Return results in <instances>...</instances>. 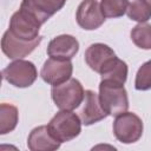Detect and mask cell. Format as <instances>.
<instances>
[{
    "instance_id": "cell-6",
    "label": "cell",
    "mask_w": 151,
    "mask_h": 151,
    "mask_svg": "<svg viewBox=\"0 0 151 151\" xmlns=\"http://www.w3.org/2000/svg\"><path fill=\"white\" fill-rule=\"evenodd\" d=\"M41 24L28 12L22 8L17 11L11 20H9V28L8 31L17 38L22 40H34L39 35Z\"/></svg>"
},
{
    "instance_id": "cell-12",
    "label": "cell",
    "mask_w": 151,
    "mask_h": 151,
    "mask_svg": "<svg viewBox=\"0 0 151 151\" xmlns=\"http://www.w3.org/2000/svg\"><path fill=\"white\" fill-rule=\"evenodd\" d=\"M109 114L106 111L103 109L100 100H99V94H97L92 90L85 91V97H84V104L80 110V119L81 123L86 126L93 125L103 119H105Z\"/></svg>"
},
{
    "instance_id": "cell-20",
    "label": "cell",
    "mask_w": 151,
    "mask_h": 151,
    "mask_svg": "<svg viewBox=\"0 0 151 151\" xmlns=\"http://www.w3.org/2000/svg\"><path fill=\"white\" fill-rule=\"evenodd\" d=\"M134 87L138 91H146L151 88V60H147L138 68Z\"/></svg>"
},
{
    "instance_id": "cell-13",
    "label": "cell",
    "mask_w": 151,
    "mask_h": 151,
    "mask_svg": "<svg viewBox=\"0 0 151 151\" xmlns=\"http://www.w3.org/2000/svg\"><path fill=\"white\" fill-rule=\"evenodd\" d=\"M116 57V53L113 50L101 42L92 44L87 47L85 51V61L90 66L91 70L99 73L103 71V68L109 64L110 60H112Z\"/></svg>"
},
{
    "instance_id": "cell-2",
    "label": "cell",
    "mask_w": 151,
    "mask_h": 151,
    "mask_svg": "<svg viewBox=\"0 0 151 151\" xmlns=\"http://www.w3.org/2000/svg\"><path fill=\"white\" fill-rule=\"evenodd\" d=\"M47 127L57 140L65 143L79 136L81 131V119L72 111L61 110L54 114Z\"/></svg>"
},
{
    "instance_id": "cell-19",
    "label": "cell",
    "mask_w": 151,
    "mask_h": 151,
    "mask_svg": "<svg viewBox=\"0 0 151 151\" xmlns=\"http://www.w3.org/2000/svg\"><path fill=\"white\" fill-rule=\"evenodd\" d=\"M129 0H101L100 8L105 18H119L126 13Z\"/></svg>"
},
{
    "instance_id": "cell-15",
    "label": "cell",
    "mask_w": 151,
    "mask_h": 151,
    "mask_svg": "<svg viewBox=\"0 0 151 151\" xmlns=\"http://www.w3.org/2000/svg\"><path fill=\"white\" fill-rule=\"evenodd\" d=\"M101 80H110L124 84L127 79V65L122 59L114 57L100 72Z\"/></svg>"
},
{
    "instance_id": "cell-14",
    "label": "cell",
    "mask_w": 151,
    "mask_h": 151,
    "mask_svg": "<svg viewBox=\"0 0 151 151\" xmlns=\"http://www.w3.org/2000/svg\"><path fill=\"white\" fill-rule=\"evenodd\" d=\"M60 144L45 125L34 127L27 138V146L31 151H53L59 149Z\"/></svg>"
},
{
    "instance_id": "cell-11",
    "label": "cell",
    "mask_w": 151,
    "mask_h": 151,
    "mask_svg": "<svg viewBox=\"0 0 151 151\" xmlns=\"http://www.w3.org/2000/svg\"><path fill=\"white\" fill-rule=\"evenodd\" d=\"M78 51L79 42L77 38L70 34H61L53 38L47 46L48 57L60 60H71Z\"/></svg>"
},
{
    "instance_id": "cell-8",
    "label": "cell",
    "mask_w": 151,
    "mask_h": 151,
    "mask_svg": "<svg viewBox=\"0 0 151 151\" xmlns=\"http://www.w3.org/2000/svg\"><path fill=\"white\" fill-rule=\"evenodd\" d=\"M41 37H38L34 40H22L14 37L8 29L4 33L1 39V50L9 59H22L24 57L31 54L35 47L41 42Z\"/></svg>"
},
{
    "instance_id": "cell-18",
    "label": "cell",
    "mask_w": 151,
    "mask_h": 151,
    "mask_svg": "<svg viewBox=\"0 0 151 151\" xmlns=\"http://www.w3.org/2000/svg\"><path fill=\"white\" fill-rule=\"evenodd\" d=\"M131 40L142 50H151V25L139 22L131 29Z\"/></svg>"
},
{
    "instance_id": "cell-17",
    "label": "cell",
    "mask_w": 151,
    "mask_h": 151,
    "mask_svg": "<svg viewBox=\"0 0 151 151\" xmlns=\"http://www.w3.org/2000/svg\"><path fill=\"white\" fill-rule=\"evenodd\" d=\"M126 14L133 21L146 22L151 19V0H130Z\"/></svg>"
},
{
    "instance_id": "cell-10",
    "label": "cell",
    "mask_w": 151,
    "mask_h": 151,
    "mask_svg": "<svg viewBox=\"0 0 151 151\" xmlns=\"http://www.w3.org/2000/svg\"><path fill=\"white\" fill-rule=\"evenodd\" d=\"M66 0H22L20 8L32 14L41 25L60 11Z\"/></svg>"
},
{
    "instance_id": "cell-9",
    "label": "cell",
    "mask_w": 151,
    "mask_h": 151,
    "mask_svg": "<svg viewBox=\"0 0 151 151\" xmlns=\"http://www.w3.org/2000/svg\"><path fill=\"white\" fill-rule=\"evenodd\" d=\"M73 72V65L71 60H60L50 58L44 63L40 76L42 80L52 86L60 85L67 81Z\"/></svg>"
},
{
    "instance_id": "cell-5",
    "label": "cell",
    "mask_w": 151,
    "mask_h": 151,
    "mask_svg": "<svg viewBox=\"0 0 151 151\" xmlns=\"http://www.w3.org/2000/svg\"><path fill=\"white\" fill-rule=\"evenodd\" d=\"M1 73L2 78L7 83L20 88L31 86L38 77L34 64L32 61L22 59H17L12 61L2 70Z\"/></svg>"
},
{
    "instance_id": "cell-7",
    "label": "cell",
    "mask_w": 151,
    "mask_h": 151,
    "mask_svg": "<svg viewBox=\"0 0 151 151\" xmlns=\"http://www.w3.org/2000/svg\"><path fill=\"white\" fill-rule=\"evenodd\" d=\"M76 20L83 29L93 31L104 24L105 15L97 0H83L77 8Z\"/></svg>"
},
{
    "instance_id": "cell-16",
    "label": "cell",
    "mask_w": 151,
    "mask_h": 151,
    "mask_svg": "<svg viewBox=\"0 0 151 151\" xmlns=\"http://www.w3.org/2000/svg\"><path fill=\"white\" fill-rule=\"evenodd\" d=\"M18 120V109L12 104L2 103L0 105V134L12 132L17 127Z\"/></svg>"
},
{
    "instance_id": "cell-3",
    "label": "cell",
    "mask_w": 151,
    "mask_h": 151,
    "mask_svg": "<svg viewBox=\"0 0 151 151\" xmlns=\"http://www.w3.org/2000/svg\"><path fill=\"white\" fill-rule=\"evenodd\" d=\"M51 96L57 107L60 110L72 111L84 101L85 91L78 79L70 78L67 81L53 86Z\"/></svg>"
},
{
    "instance_id": "cell-1",
    "label": "cell",
    "mask_w": 151,
    "mask_h": 151,
    "mask_svg": "<svg viewBox=\"0 0 151 151\" xmlns=\"http://www.w3.org/2000/svg\"><path fill=\"white\" fill-rule=\"evenodd\" d=\"M99 100L109 116L117 117L129 109V98L124 84L101 80L99 84Z\"/></svg>"
},
{
    "instance_id": "cell-4",
    "label": "cell",
    "mask_w": 151,
    "mask_h": 151,
    "mask_svg": "<svg viewBox=\"0 0 151 151\" xmlns=\"http://www.w3.org/2000/svg\"><path fill=\"white\" fill-rule=\"evenodd\" d=\"M144 125L133 112H123L113 122V134L123 144H132L140 139Z\"/></svg>"
}]
</instances>
